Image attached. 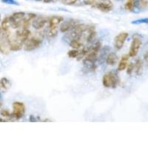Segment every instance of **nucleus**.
Instances as JSON below:
<instances>
[{
  "label": "nucleus",
  "mask_w": 148,
  "mask_h": 148,
  "mask_svg": "<svg viewBox=\"0 0 148 148\" xmlns=\"http://www.w3.org/2000/svg\"><path fill=\"white\" fill-rule=\"evenodd\" d=\"M10 35L9 31H3L0 33V53L7 55L10 53Z\"/></svg>",
  "instance_id": "obj_3"
},
{
  "label": "nucleus",
  "mask_w": 148,
  "mask_h": 148,
  "mask_svg": "<svg viewBox=\"0 0 148 148\" xmlns=\"http://www.w3.org/2000/svg\"><path fill=\"white\" fill-rule=\"evenodd\" d=\"M79 51L76 50V49H73V50H71L70 51H68L67 53V55L71 59H76L77 56H79Z\"/></svg>",
  "instance_id": "obj_25"
},
{
  "label": "nucleus",
  "mask_w": 148,
  "mask_h": 148,
  "mask_svg": "<svg viewBox=\"0 0 148 148\" xmlns=\"http://www.w3.org/2000/svg\"><path fill=\"white\" fill-rule=\"evenodd\" d=\"M116 1H118V2H121V1H124V0H116Z\"/></svg>",
  "instance_id": "obj_34"
},
{
  "label": "nucleus",
  "mask_w": 148,
  "mask_h": 148,
  "mask_svg": "<svg viewBox=\"0 0 148 148\" xmlns=\"http://www.w3.org/2000/svg\"><path fill=\"white\" fill-rule=\"evenodd\" d=\"M118 61V56L115 53H110L106 57V62L109 65H114Z\"/></svg>",
  "instance_id": "obj_18"
},
{
  "label": "nucleus",
  "mask_w": 148,
  "mask_h": 148,
  "mask_svg": "<svg viewBox=\"0 0 148 148\" xmlns=\"http://www.w3.org/2000/svg\"><path fill=\"white\" fill-rule=\"evenodd\" d=\"M141 45H142V42L138 34L133 36V41H132L131 45L130 47L129 54H128L130 57H134L138 54Z\"/></svg>",
  "instance_id": "obj_6"
},
{
  "label": "nucleus",
  "mask_w": 148,
  "mask_h": 148,
  "mask_svg": "<svg viewBox=\"0 0 148 148\" xmlns=\"http://www.w3.org/2000/svg\"><path fill=\"white\" fill-rule=\"evenodd\" d=\"M129 55H124L121 58V61L119 63L118 65V71H122L124 70H125L127 68V62L128 59H129Z\"/></svg>",
  "instance_id": "obj_17"
},
{
  "label": "nucleus",
  "mask_w": 148,
  "mask_h": 148,
  "mask_svg": "<svg viewBox=\"0 0 148 148\" xmlns=\"http://www.w3.org/2000/svg\"><path fill=\"white\" fill-rule=\"evenodd\" d=\"M2 2L5 4H8V5H19V3L16 2V0H1Z\"/></svg>",
  "instance_id": "obj_29"
},
{
  "label": "nucleus",
  "mask_w": 148,
  "mask_h": 148,
  "mask_svg": "<svg viewBox=\"0 0 148 148\" xmlns=\"http://www.w3.org/2000/svg\"><path fill=\"white\" fill-rule=\"evenodd\" d=\"M42 1H44V2H45V3H49V2H51L52 0H42Z\"/></svg>",
  "instance_id": "obj_32"
},
{
  "label": "nucleus",
  "mask_w": 148,
  "mask_h": 148,
  "mask_svg": "<svg viewBox=\"0 0 148 148\" xmlns=\"http://www.w3.org/2000/svg\"><path fill=\"white\" fill-rule=\"evenodd\" d=\"M64 21V18L60 16H53L48 18L49 26H57L59 24L63 22Z\"/></svg>",
  "instance_id": "obj_16"
},
{
  "label": "nucleus",
  "mask_w": 148,
  "mask_h": 148,
  "mask_svg": "<svg viewBox=\"0 0 148 148\" xmlns=\"http://www.w3.org/2000/svg\"><path fill=\"white\" fill-rule=\"evenodd\" d=\"M144 59H145V62L148 64V51H147V52L145 53V56H144Z\"/></svg>",
  "instance_id": "obj_31"
},
{
  "label": "nucleus",
  "mask_w": 148,
  "mask_h": 148,
  "mask_svg": "<svg viewBox=\"0 0 148 148\" xmlns=\"http://www.w3.org/2000/svg\"><path fill=\"white\" fill-rule=\"evenodd\" d=\"M48 22V18L44 16L36 17L32 22V25L36 30H41L45 26L46 24Z\"/></svg>",
  "instance_id": "obj_11"
},
{
  "label": "nucleus",
  "mask_w": 148,
  "mask_h": 148,
  "mask_svg": "<svg viewBox=\"0 0 148 148\" xmlns=\"http://www.w3.org/2000/svg\"><path fill=\"white\" fill-rule=\"evenodd\" d=\"M134 68L136 75H138V76L141 75V73H142V70H143V62H142V60L141 59H138L136 61Z\"/></svg>",
  "instance_id": "obj_20"
},
{
  "label": "nucleus",
  "mask_w": 148,
  "mask_h": 148,
  "mask_svg": "<svg viewBox=\"0 0 148 148\" xmlns=\"http://www.w3.org/2000/svg\"><path fill=\"white\" fill-rule=\"evenodd\" d=\"M58 34L57 26H49L47 30V36L50 39L55 38Z\"/></svg>",
  "instance_id": "obj_19"
},
{
  "label": "nucleus",
  "mask_w": 148,
  "mask_h": 148,
  "mask_svg": "<svg viewBox=\"0 0 148 148\" xmlns=\"http://www.w3.org/2000/svg\"><path fill=\"white\" fill-rule=\"evenodd\" d=\"M0 121H5V120L2 119H0Z\"/></svg>",
  "instance_id": "obj_33"
},
{
  "label": "nucleus",
  "mask_w": 148,
  "mask_h": 148,
  "mask_svg": "<svg viewBox=\"0 0 148 148\" xmlns=\"http://www.w3.org/2000/svg\"><path fill=\"white\" fill-rule=\"evenodd\" d=\"M135 7V2L134 0H127V2L125 3V8L126 10H129V11H133Z\"/></svg>",
  "instance_id": "obj_24"
},
{
  "label": "nucleus",
  "mask_w": 148,
  "mask_h": 148,
  "mask_svg": "<svg viewBox=\"0 0 148 148\" xmlns=\"http://www.w3.org/2000/svg\"><path fill=\"white\" fill-rule=\"evenodd\" d=\"M30 34H31V33H30V31L28 29L22 28L21 30H17L14 36H15L17 39H18V40L22 42L24 44H25V42L26 41H27V39L30 37Z\"/></svg>",
  "instance_id": "obj_10"
},
{
  "label": "nucleus",
  "mask_w": 148,
  "mask_h": 148,
  "mask_svg": "<svg viewBox=\"0 0 148 148\" xmlns=\"http://www.w3.org/2000/svg\"><path fill=\"white\" fill-rule=\"evenodd\" d=\"M24 43L18 39H17L15 36H10V50L13 51H18L22 50L23 47Z\"/></svg>",
  "instance_id": "obj_12"
},
{
  "label": "nucleus",
  "mask_w": 148,
  "mask_h": 148,
  "mask_svg": "<svg viewBox=\"0 0 148 148\" xmlns=\"http://www.w3.org/2000/svg\"><path fill=\"white\" fill-rule=\"evenodd\" d=\"M36 1H38V2H40V1H42V0H36Z\"/></svg>",
  "instance_id": "obj_35"
},
{
  "label": "nucleus",
  "mask_w": 148,
  "mask_h": 148,
  "mask_svg": "<svg viewBox=\"0 0 148 148\" xmlns=\"http://www.w3.org/2000/svg\"><path fill=\"white\" fill-rule=\"evenodd\" d=\"M42 39L39 36H34L30 37L27 39L25 42V45H24V49L25 51H33L36 49H37L38 47H39L42 45Z\"/></svg>",
  "instance_id": "obj_4"
},
{
  "label": "nucleus",
  "mask_w": 148,
  "mask_h": 148,
  "mask_svg": "<svg viewBox=\"0 0 148 148\" xmlns=\"http://www.w3.org/2000/svg\"><path fill=\"white\" fill-rule=\"evenodd\" d=\"M133 70H134V64L133 63L127 64V73L128 75H130L133 73Z\"/></svg>",
  "instance_id": "obj_28"
},
{
  "label": "nucleus",
  "mask_w": 148,
  "mask_h": 148,
  "mask_svg": "<svg viewBox=\"0 0 148 148\" xmlns=\"http://www.w3.org/2000/svg\"><path fill=\"white\" fill-rule=\"evenodd\" d=\"M36 17V14H33V13H30V14H27V15H25V16L23 19V22H22V28L28 29V27L30 26V23L34 21V19Z\"/></svg>",
  "instance_id": "obj_15"
},
{
  "label": "nucleus",
  "mask_w": 148,
  "mask_h": 148,
  "mask_svg": "<svg viewBox=\"0 0 148 148\" xmlns=\"http://www.w3.org/2000/svg\"><path fill=\"white\" fill-rule=\"evenodd\" d=\"M1 31H2V28L0 27V33H1Z\"/></svg>",
  "instance_id": "obj_36"
},
{
  "label": "nucleus",
  "mask_w": 148,
  "mask_h": 148,
  "mask_svg": "<svg viewBox=\"0 0 148 148\" xmlns=\"http://www.w3.org/2000/svg\"><path fill=\"white\" fill-rule=\"evenodd\" d=\"M10 26V16L5 17L2 22V25H1L2 30H3V31H8Z\"/></svg>",
  "instance_id": "obj_21"
},
{
  "label": "nucleus",
  "mask_w": 148,
  "mask_h": 148,
  "mask_svg": "<svg viewBox=\"0 0 148 148\" xmlns=\"http://www.w3.org/2000/svg\"><path fill=\"white\" fill-rule=\"evenodd\" d=\"M25 113V106L22 102L16 101L13 104V113L12 118L19 119L24 116Z\"/></svg>",
  "instance_id": "obj_8"
},
{
  "label": "nucleus",
  "mask_w": 148,
  "mask_h": 148,
  "mask_svg": "<svg viewBox=\"0 0 148 148\" xmlns=\"http://www.w3.org/2000/svg\"><path fill=\"white\" fill-rule=\"evenodd\" d=\"M133 25H141V24H148V18H139L137 20H134L131 22Z\"/></svg>",
  "instance_id": "obj_26"
},
{
  "label": "nucleus",
  "mask_w": 148,
  "mask_h": 148,
  "mask_svg": "<svg viewBox=\"0 0 148 148\" xmlns=\"http://www.w3.org/2000/svg\"><path fill=\"white\" fill-rule=\"evenodd\" d=\"M77 2L78 0H62V3L66 5H73Z\"/></svg>",
  "instance_id": "obj_30"
},
{
  "label": "nucleus",
  "mask_w": 148,
  "mask_h": 148,
  "mask_svg": "<svg viewBox=\"0 0 148 148\" xmlns=\"http://www.w3.org/2000/svg\"><path fill=\"white\" fill-rule=\"evenodd\" d=\"M88 27L89 25H87L84 24H76V25L71 29V31L67 35L64 36V38H62L63 40L69 43L71 40H73V39H81L86 30H88Z\"/></svg>",
  "instance_id": "obj_1"
},
{
  "label": "nucleus",
  "mask_w": 148,
  "mask_h": 148,
  "mask_svg": "<svg viewBox=\"0 0 148 148\" xmlns=\"http://www.w3.org/2000/svg\"><path fill=\"white\" fill-rule=\"evenodd\" d=\"M10 88V82L7 78H2L0 80V88L8 90Z\"/></svg>",
  "instance_id": "obj_22"
},
{
  "label": "nucleus",
  "mask_w": 148,
  "mask_h": 148,
  "mask_svg": "<svg viewBox=\"0 0 148 148\" xmlns=\"http://www.w3.org/2000/svg\"><path fill=\"white\" fill-rule=\"evenodd\" d=\"M69 44L70 46L73 49H76V50L79 49L82 46V43L80 42V39H73V40H71L69 42Z\"/></svg>",
  "instance_id": "obj_23"
},
{
  "label": "nucleus",
  "mask_w": 148,
  "mask_h": 148,
  "mask_svg": "<svg viewBox=\"0 0 148 148\" xmlns=\"http://www.w3.org/2000/svg\"><path fill=\"white\" fill-rule=\"evenodd\" d=\"M92 8H96L101 11L107 13L113 10V5L110 0H96Z\"/></svg>",
  "instance_id": "obj_7"
},
{
  "label": "nucleus",
  "mask_w": 148,
  "mask_h": 148,
  "mask_svg": "<svg viewBox=\"0 0 148 148\" xmlns=\"http://www.w3.org/2000/svg\"><path fill=\"white\" fill-rule=\"evenodd\" d=\"M77 23V21L74 19H69V20L63 22V23L60 26V31L62 33H67L71 30Z\"/></svg>",
  "instance_id": "obj_13"
},
{
  "label": "nucleus",
  "mask_w": 148,
  "mask_h": 148,
  "mask_svg": "<svg viewBox=\"0 0 148 148\" xmlns=\"http://www.w3.org/2000/svg\"><path fill=\"white\" fill-rule=\"evenodd\" d=\"M0 113H1V115H2L3 117H5V118H8V119L12 118V113H10L8 110H5V109L2 110L1 112H0Z\"/></svg>",
  "instance_id": "obj_27"
},
{
  "label": "nucleus",
  "mask_w": 148,
  "mask_h": 148,
  "mask_svg": "<svg viewBox=\"0 0 148 148\" xmlns=\"http://www.w3.org/2000/svg\"><path fill=\"white\" fill-rule=\"evenodd\" d=\"M0 21H1V15H0Z\"/></svg>",
  "instance_id": "obj_37"
},
{
  "label": "nucleus",
  "mask_w": 148,
  "mask_h": 148,
  "mask_svg": "<svg viewBox=\"0 0 148 148\" xmlns=\"http://www.w3.org/2000/svg\"><path fill=\"white\" fill-rule=\"evenodd\" d=\"M25 13L24 12H16L12 14L10 16V26L13 28H19L22 27V22L25 16Z\"/></svg>",
  "instance_id": "obj_5"
},
{
  "label": "nucleus",
  "mask_w": 148,
  "mask_h": 148,
  "mask_svg": "<svg viewBox=\"0 0 148 148\" xmlns=\"http://www.w3.org/2000/svg\"><path fill=\"white\" fill-rule=\"evenodd\" d=\"M96 61L91 60V59L85 58L83 60V66L84 68L87 70L88 72H92L96 69Z\"/></svg>",
  "instance_id": "obj_14"
},
{
  "label": "nucleus",
  "mask_w": 148,
  "mask_h": 148,
  "mask_svg": "<svg viewBox=\"0 0 148 148\" xmlns=\"http://www.w3.org/2000/svg\"><path fill=\"white\" fill-rule=\"evenodd\" d=\"M129 34L126 32H121L115 37L114 46L117 50H121L124 46L125 41L127 39Z\"/></svg>",
  "instance_id": "obj_9"
},
{
  "label": "nucleus",
  "mask_w": 148,
  "mask_h": 148,
  "mask_svg": "<svg viewBox=\"0 0 148 148\" xmlns=\"http://www.w3.org/2000/svg\"><path fill=\"white\" fill-rule=\"evenodd\" d=\"M102 84L104 88H116L119 84V78L116 72L110 71L103 76Z\"/></svg>",
  "instance_id": "obj_2"
}]
</instances>
